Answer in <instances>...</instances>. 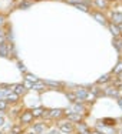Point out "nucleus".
<instances>
[{
	"label": "nucleus",
	"instance_id": "obj_12",
	"mask_svg": "<svg viewBox=\"0 0 122 134\" xmlns=\"http://www.w3.org/2000/svg\"><path fill=\"white\" fill-rule=\"evenodd\" d=\"M109 30H111V33L114 34V37H118L121 34V29L116 26V24H114V23H111L109 24Z\"/></svg>",
	"mask_w": 122,
	"mask_h": 134
},
{
	"label": "nucleus",
	"instance_id": "obj_32",
	"mask_svg": "<svg viewBox=\"0 0 122 134\" xmlns=\"http://www.w3.org/2000/svg\"><path fill=\"white\" fill-rule=\"evenodd\" d=\"M91 134H104V133H101V131H98V130H96V131H91Z\"/></svg>",
	"mask_w": 122,
	"mask_h": 134
},
{
	"label": "nucleus",
	"instance_id": "obj_19",
	"mask_svg": "<svg viewBox=\"0 0 122 134\" xmlns=\"http://www.w3.org/2000/svg\"><path fill=\"white\" fill-rule=\"evenodd\" d=\"M75 7L79 9V10H82V12H88V10H89V9H88V4H83V3H76Z\"/></svg>",
	"mask_w": 122,
	"mask_h": 134
},
{
	"label": "nucleus",
	"instance_id": "obj_31",
	"mask_svg": "<svg viewBox=\"0 0 122 134\" xmlns=\"http://www.w3.org/2000/svg\"><path fill=\"white\" fill-rule=\"evenodd\" d=\"M4 126V116H3V113H0V127Z\"/></svg>",
	"mask_w": 122,
	"mask_h": 134
},
{
	"label": "nucleus",
	"instance_id": "obj_13",
	"mask_svg": "<svg viewBox=\"0 0 122 134\" xmlns=\"http://www.w3.org/2000/svg\"><path fill=\"white\" fill-rule=\"evenodd\" d=\"M92 16H94V19H96V20H98L101 24H106V20H105V16L104 14H101V13H92Z\"/></svg>",
	"mask_w": 122,
	"mask_h": 134
},
{
	"label": "nucleus",
	"instance_id": "obj_38",
	"mask_svg": "<svg viewBox=\"0 0 122 134\" xmlns=\"http://www.w3.org/2000/svg\"><path fill=\"white\" fill-rule=\"evenodd\" d=\"M121 134H122V131H121Z\"/></svg>",
	"mask_w": 122,
	"mask_h": 134
},
{
	"label": "nucleus",
	"instance_id": "obj_18",
	"mask_svg": "<svg viewBox=\"0 0 122 134\" xmlns=\"http://www.w3.org/2000/svg\"><path fill=\"white\" fill-rule=\"evenodd\" d=\"M66 97H68V100L70 101V103H76L78 101V98H76V96H75V93H66Z\"/></svg>",
	"mask_w": 122,
	"mask_h": 134
},
{
	"label": "nucleus",
	"instance_id": "obj_7",
	"mask_svg": "<svg viewBox=\"0 0 122 134\" xmlns=\"http://www.w3.org/2000/svg\"><path fill=\"white\" fill-rule=\"evenodd\" d=\"M4 100L7 101V103H16V101L19 100V96L12 93V91H7V93L4 94Z\"/></svg>",
	"mask_w": 122,
	"mask_h": 134
},
{
	"label": "nucleus",
	"instance_id": "obj_21",
	"mask_svg": "<svg viewBox=\"0 0 122 134\" xmlns=\"http://www.w3.org/2000/svg\"><path fill=\"white\" fill-rule=\"evenodd\" d=\"M109 80H111V76L105 74V76H102L101 79H98V84H101V83H108Z\"/></svg>",
	"mask_w": 122,
	"mask_h": 134
},
{
	"label": "nucleus",
	"instance_id": "obj_9",
	"mask_svg": "<svg viewBox=\"0 0 122 134\" xmlns=\"http://www.w3.org/2000/svg\"><path fill=\"white\" fill-rule=\"evenodd\" d=\"M70 110L75 111V113H79V114L85 113V107H83V104L81 103V101H76V103H73V106H72V108H70Z\"/></svg>",
	"mask_w": 122,
	"mask_h": 134
},
{
	"label": "nucleus",
	"instance_id": "obj_37",
	"mask_svg": "<svg viewBox=\"0 0 122 134\" xmlns=\"http://www.w3.org/2000/svg\"><path fill=\"white\" fill-rule=\"evenodd\" d=\"M10 134H13V133H10Z\"/></svg>",
	"mask_w": 122,
	"mask_h": 134
},
{
	"label": "nucleus",
	"instance_id": "obj_33",
	"mask_svg": "<svg viewBox=\"0 0 122 134\" xmlns=\"http://www.w3.org/2000/svg\"><path fill=\"white\" fill-rule=\"evenodd\" d=\"M118 104H119V107H122V98H118Z\"/></svg>",
	"mask_w": 122,
	"mask_h": 134
},
{
	"label": "nucleus",
	"instance_id": "obj_25",
	"mask_svg": "<svg viewBox=\"0 0 122 134\" xmlns=\"http://www.w3.org/2000/svg\"><path fill=\"white\" fill-rule=\"evenodd\" d=\"M89 93H91V94H94L95 97H96V96H99V94H101V90H99L98 87H92V88H91V91H89Z\"/></svg>",
	"mask_w": 122,
	"mask_h": 134
},
{
	"label": "nucleus",
	"instance_id": "obj_14",
	"mask_svg": "<svg viewBox=\"0 0 122 134\" xmlns=\"http://www.w3.org/2000/svg\"><path fill=\"white\" fill-rule=\"evenodd\" d=\"M32 88H33V90L40 91V90H45V88H46V84H45V83H42V81H37V83H35V84L32 86Z\"/></svg>",
	"mask_w": 122,
	"mask_h": 134
},
{
	"label": "nucleus",
	"instance_id": "obj_8",
	"mask_svg": "<svg viewBox=\"0 0 122 134\" xmlns=\"http://www.w3.org/2000/svg\"><path fill=\"white\" fill-rule=\"evenodd\" d=\"M46 131V126H45V123H36L33 126V133L36 134H43Z\"/></svg>",
	"mask_w": 122,
	"mask_h": 134
},
{
	"label": "nucleus",
	"instance_id": "obj_17",
	"mask_svg": "<svg viewBox=\"0 0 122 134\" xmlns=\"http://www.w3.org/2000/svg\"><path fill=\"white\" fill-rule=\"evenodd\" d=\"M7 106H9V103L4 100V98H2V100H0V113H3L4 110H7Z\"/></svg>",
	"mask_w": 122,
	"mask_h": 134
},
{
	"label": "nucleus",
	"instance_id": "obj_23",
	"mask_svg": "<svg viewBox=\"0 0 122 134\" xmlns=\"http://www.w3.org/2000/svg\"><path fill=\"white\" fill-rule=\"evenodd\" d=\"M121 71H122V62H119V63H118V64H116V67L114 69V71H112V73H114V74H119Z\"/></svg>",
	"mask_w": 122,
	"mask_h": 134
},
{
	"label": "nucleus",
	"instance_id": "obj_11",
	"mask_svg": "<svg viewBox=\"0 0 122 134\" xmlns=\"http://www.w3.org/2000/svg\"><path fill=\"white\" fill-rule=\"evenodd\" d=\"M32 114H33V119H37V117L45 116V108L43 107H36L32 110Z\"/></svg>",
	"mask_w": 122,
	"mask_h": 134
},
{
	"label": "nucleus",
	"instance_id": "obj_34",
	"mask_svg": "<svg viewBox=\"0 0 122 134\" xmlns=\"http://www.w3.org/2000/svg\"><path fill=\"white\" fill-rule=\"evenodd\" d=\"M118 90H119V91H122V83L119 84V87H118Z\"/></svg>",
	"mask_w": 122,
	"mask_h": 134
},
{
	"label": "nucleus",
	"instance_id": "obj_20",
	"mask_svg": "<svg viewBox=\"0 0 122 134\" xmlns=\"http://www.w3.org/2000/svg\"><path fill=\"white\" fill-rule=\"evenodd\" d=\"M10 133H13V134H22V126L19 124V126L12 127V129H10Z\"/></svg>",
	"mask_w": 122,
	"mask_h": 134
},
{
	"label": "nucleus",
	"instance_id": "obj_40",
	"mask_svg": "<svg viewBox=\"0 0 122 134\" xmlns=\"http://www.w3.org/2000/svg\"><path fill=\"white\" fill-rule=\"evenodd\" d=\"M121 31H122V30H121Z\"/></svg>",
	"mask_w": 122,
	"mask_h": 134
},
{
	"label": "nucleus",
	"instance_id": "obj_26",
	"mask_svg": "<svg viewBox=\"0 0 122 134\" xmlns=\"http://www.w3.org/2000/svg\"><path fill=\"white\" fill-rule=\"evenodd\" d=\"M30 4H32L30 2H20V3H19V7H20V9H26V7H30Z\"/></svg>",
	"mask_w": 122,
	"mask_h": 134
},
{
	"label": "nucleus",
	"instance_id": "obj_29",
	"mask_svg": "<svg viewBox=\"0 0 122 134\" xmlns=\"http://www.w3.org/2000/svg\"><path fill=\"white\" fill-rule=\"evenodd\" d=\"M17 67H19V70H20V71H23V73H27V69H26V66H25L23 63H19V64H17Z\"/></svg>",
	"mask_w": 122,
	"mask_h": 134
},
{
	"label": "nucleus",
	"instance_id": "obj_35",
	"mask_svg": "<svg viewBox=\"0 0 122 134\" xmlns=\"http://www.w3.org/2000/svg\"><path fill=\"white\" fill-rule=\"evenodd\" d=\"M3 23V16H0V24Z\"/></svg>",
	"mask_w": 122,
	"mask_h": 134
},
{
	"label": "nucleus",
	"instance_id": "obj_15",
	"mask_svg": "<svg viewBox=\"0 0 122 134\" xmlns=\"http://www.w3.org/2000/svg\"><path fill=\"white\" fill-rule=\"evenodd\" d=\"M25 80H27V81H30V83H37L39 81V79L36 77V76H33V74H29V73H26V76H25Z\"/></svg>",
	"mask_w": 122,
	"mask_h": 134
},
{
	"label": "nucleus",
	"instance_id": "obj_27",
	"mask_svg": "<svg viewBox=\"0 0 122 134\" xmlns=\"http://www.w3.org/2000/svg\"><path fill=\"white\" fill-rule=\"evenodd\" d=\"M114 46L116 47V50H121V49H122V41L118 40V39H115V40H114Z\"/></svg>",
	"mask_w": 122,
	"mask_h": 134
},
{
	"label": "nucleus",
	"instance_id": "obj_24",
	"mask_svg": "<svg viewBox=\"0 0 122 134\" xmlns=\"http://www.w3.org/2000/svg\"><path fill=\"white\" fill-rule=\"evenodd\" d=\"M95 3H96V6H99L102 9L106 7V0H95Z\"/></svg>",
	"mask_w": 122,
	"mask_h": 134
},
{
	"label": "nucleus",
	"instance_id": "obj_6",
	"mask_svg": "<svg viewBox=\"0 0 122 134\" xmlns=\"http://www.w3.org/2000/svg\"><path fill=\"white\" fill-rule=\"evenodd\" d=\"M63 114V110H60V108H53V110H49L46 113L47 117H50V119H57V117H60Z\"/></svg>",
	"mask_w": 122,
	"mask_h": 134
},
{
	"label": "nucleus",
	"instance_id": "obj_30",
	"mask_svg": "<svg viewBox=\"0 0 122 134\" xmlns=\"http://www.w3.org/2000/svg\"><path fill=\"white\" fill-rule=\"evenodd\" d=\"M32 86H33V83H30V81H27V80L23 81V87L26 88V90H27V88H32Z\"/></svg>",
	"mask_w": 122,
	"mask_h": 134
},
{
	"label": "nucleus",
	"instance_id": "obj_4",
	"mask_svg": "<svg viewBox=\"0 0 122 134\" xmlns=\"http://www.w3.org/2000/svg\"><path fill=\"white\" fill-rule=\"evenodd\" d=\"M75 96H76V98H78V101H83V100L88 98L89 91L85 90V88H78V90L75 91Z\"/></svg>",
	"mask_w": 122,
	"mask_h": 134
},
{
	"label": "nucleus",
	"instance_id": "obj_39",
	"mask_svg": "<svg viewBox=\"0 0 122 134\" xmlns=\"http://www.w3.org/2000/svg\"><path fill=\"white\" fill-rule=\"evenodd\" d=\"M0 134H2V133H0Z\"/></svg>",
	"mask_w": 122,
	"mask_h": 134
},
{
	"label": "nucleus",
	"instance_id": "obj_5",
	"mask_svg": "<svg viewBox=\"0 0 122 134\" xmlns=\"http://www.w3.org/2000/svg\"><path fill=\"white\" fill-rule=\"evenodd\" d=\"M104 93L106 96H109V97L119 98V90H118L116 87H108V88H105V90H104Z\"/></svg>",
	"mask_w": 122,
	"mask_h": 134
},
{
	"label": "nucleus",
	"instance_id": "obj_1",
	"mask_svg": "<svg viewBox=\"0 0 122 134\" xmlns=\"http://www.w3.org/2000/svg\"><path fill=\"white\" fill-rule=\"evenodd\" d=\"M59 131L65 133V134H70L75 131V127H73V123H70V121H60L59 123Z\"/></svg>",
	"mask_w": 122,
	"mask_h": 134
},
{
	"label": "nucleus",
	"instance_id": "obj_36",
	"mask_svg": "<svg viewBox=\"0 0 122 134\" xmlns=\"http://www.w3.org/2000/svg\"><path fill=\"white\" fill-rule=\"evenodd\" d=\"M32 134H36V133H32Z\"/></svg>",
	"mask_w": 122,
	"mask_h": 134
},
{
	"label": "nucleus",
	"instance_id": "obj_16",
	"mask_svg": "<svg viewBox=\"0 0 122 134\" xmlns=\"http://www.w3.org/2000/svg\"><path fill=\"white\" fill-rule=\"evenodd\" d=\"M78 130H79V134H91V131H89V130L86 129V126H85V124H82V123H79Z\"/></svg>",
	"mask_w": 122,
	"mask_h": 134
},
{
	"label": "nucleus",
	"instance_id": "obj_3",
	"mask_svg": "<svg viewBox=\"0 0 122 134\" xmlns=\"http://www.w3.org/2000/svg\"><path fill=\"white\" fill-rule=\"evenodd\" d=\"M9 88H10L12 93H14L17 96H22L26 93V88L23 87V84H12V86H9Z\"/></svg>",
	"mask_w": 122,
	"mask_h": 134
},
{
	"label": "nucleus",
	"instance_id": "obj_10",
	"mask_svg": "<svg viewBox=\"0 0 122 134\" xmlns=\"http://www.w3.org/2000/svg\"><path fill=\"white\" fill-rule=\"evenodd\" d=\"M111 17H112L114 24H122V13L121 12H114L111 14Z\"/></svg>",
	"mask_w": 122,
	"mask_h": 134
},
{
	"label": "nucleus",
	"instance_id": "obj_22",
	"mask_svg": "<svg viewBox=\"0 0 122 134\" xmlns=\"http://www.w3.org/2000/svg\"><path fill=\"white\" fill-rule=\"evenodd\" d=\"M102 121H104V126H115V123H116L114 119H104Z\"/></svg>",
	"mask_w": 122,
	"mask_h": 134
},
{
	"label": "nucleus",
	"instance_id": "obj_28",
	"mask_svg": "<svg viewBox=\"0 0 122 134\" xmlns=\"http://www.w3.org/2000/svg\"><path fill=\"white\" fill-rule=\"evenodd\" d=\"M45 84H49L52 87H60V83H57V81H45Z\"/></svg>",
	"mask_w": 122,
	"mask_h": 134
},
{
	"label": "nucleus",
	"instance_id": "obj_2",
	"mask_svg": "<svg viewBox=\"0 0 122 134\" xmlns=\"http://www.w3.org/2000/svg\"><path fill=\"white\" fill-rule=\"evenodd\" d=\"M19 121H20V126H22V124H30L32 121H33L32 110H25L23 113L20 114V117H19Z\"/></svg>",
	"mask_w": 122,
	"mask_h": 134
}]
</instances>
